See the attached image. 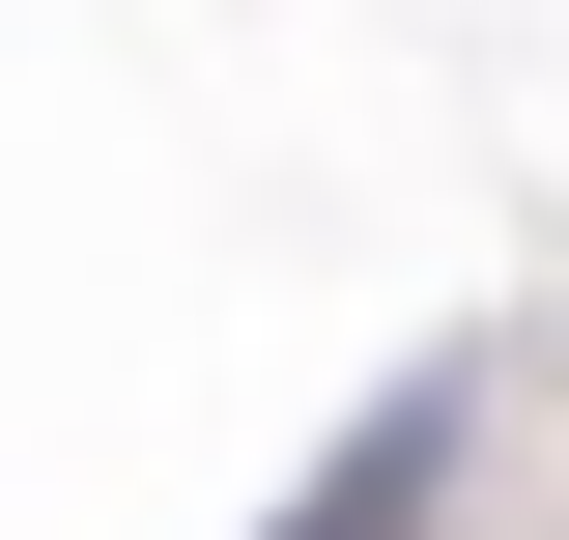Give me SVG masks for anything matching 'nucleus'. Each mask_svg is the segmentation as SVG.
<instances>
[{
	"label": "nucleus",
	"instance_id": "f257e3e1",
	"mask_svg": "<svg viewBox=\"0 0 569 540\" xmlns=\"http://www.w3.org/2000/svg\"><path fill=\"white\" fill-rule=\"evenodd\" d=\"M427 456H456V370H427V399H399V427H370V456H342V483H313V512H284V540H399V512H427Z\"/></svg>",
	"mask_w": 569,
	"mask_h": 540
}]
</instances>
